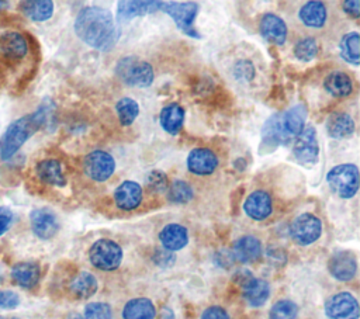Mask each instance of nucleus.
I'll return each mask as SVG.
<instances>
[{
	"mask_svg": "<svg viewBox=\"0 0 360 319\" xmlns=\"http://www.w3.org/2000/svg\"><path fill=\"white\" fill-rule=\"evenodd\" d=\"M326 131L335 139H345L353 135L354 121L347 112H333L326 119Z\"/></svg>",
	"mask_w": 360,
	"mask_h": 319,
	"instance_id": "obj_25",
	"label": "nucleus"
},
{
	"mask_svg": "<svg viewBox=\"0 0 360 319\" xmlns=\"http://www.w3.org/2000/svg\"><path fill=\"white\" fill-rule=\"evenodd\" d=\"M243 209L249 218L255 221H263L271 214V197L263 190H256L250 193L245 200Z\"/></svg>",
	"mask_w": 360,
	"mask_h": 319,
	"instance_id": "obj_17",
	"label": "nucleus"
},
{
	"mask_svg": "<svg viewBox=\"0 0 360 319\" xmlns=\"http://www.w3.org/2000/svg\"><path fill=\"white\" fill-rule=\"evenodd\" d=\"M323 87L330 96H333L336 98H343L352 93L353 83H352V79L349 77V74H346L345 72L336 70V72H330L325 77Z\"/></svg>",
	"mask_w": 360,
	"mask_h": 319,
	"instance_id": "obj_27",
	"label": "nucleus"
},
{
	"mask_svg": "<svg viewBox=\"0 0 360 319\" xmlns=\"http://www.w3.org/2000/svg\"><path fill=\"white\" fill-rule=\"evenodd\" d=\"M83 169L86 176L94 181L108 180L115 170V160L112 156L104 150H93L86 155L83 162Z\"/></svg>",
	"mask_w": 360,
	"mask_h": 319,
	"instance_id": "obj_10",
	"label": "nucleus"
},
{
	"mask_svg": "<svg viewBox=\"0 0 360 319\" xmlns=\"http://www.w3.org/2000/svg\"><path fill=\"white\" fill-rule=\"evenodd\" d=\"M259 30L263 38L271 44L283 45L285 42L287 25L278 15L273 13H267L260 18Z\"/></svg>",
	"mask_w": 360,
	"mask_h": 319,
	"instance_id": "obj_19",
	"label": "nucleus"
},
{
	"mask_svg": "<svg viewBox=\"0 0 360 319\" xmlns=\"http://www.w3.org/2000/svg\"><path fill=\"white\" fill-rule=\"evenodd\" d=\"M34 174L45 185H52V187L66 185L63 167L58 159L48 157V159L39 160L34 167Z\"/></svg>",
	"mask_w": 360,
	"mask_h": 319,
	"instance_id": "obj_13",
	"label": "nucleus"
},
{
	"mask_svg": "<svg viewBox=\"0 0 360 319\" xmlns=\"http://www.w3.org/2000/svg\"><path fill=\"white\" fill-rule=\"evenodd\" d=\"M13 222V212L7 207H0V236L8 229Z\"/></svg>",
	"mask_w": 360,
	"mask_h": 319,
	"instance_id": "obj_43",
	"label": "nucleus"
},
{
	"mask_svg": "<svg viewBox=\"0 0 360 319\" xmlns=\"http://www.w3.org/2000/svg\"><path fill=\"white\" fill-rule=\"evenodd\" d=\"M167 188V198L174 204H184L193 198V188L183 180H174Z\"/></svg>",
	"mask_w": 360,
	"mask_h": 319,
	"instance_id": "obj_35",
	"label": "nucleus"
},
{
	"mask_svg": "<svg viewBox=\"0 0 360 319\" xmlns=\"http://www.w3.org/2000/svg\"><path fill=\"white\" fill-rule=\"evenodd\" d=\"M290 141V138L284 134L281 124H280V114H274L271 115L263 129H262V149L266 148L267 150H271L274 148H277L278 145H284Z\"/></svg>",
	"mask_w": 360,
	"mask_h": 319,
	"instance_id": "obj_22",
	"label": "nucleus"
},
{
	"mask_svg": "<svg viewBox=\"0 0 360 319\" xmlns=\"http://www.w3.org/2000/svg\"><path fill=\"white\" fill-rule=\"evenodd\" d=\"M20 10L32 21H46L53 14V3L51 0H28L21 1Z\"/></svg>",
	"mask_w": 360,
	"mask_h": 319,
	"instance_id": "obj_31",
	"label": "nucleus"
},
{
	"mask_svg": "<svg viewBox=\"0 0 360 319\" xmlns=\"http://www.w3.org/2000/svg\"><path fill=\"white\" fill-rule=\"evenodd\" d=\"M53 105L49 100L44 101L37 111L22 115L18 119L13 121L4 131L1 141H0V156L3 160L11 159L18 149L31 138L39 128H42L49 114L52 112Z\"/></svg>",
	"mask_w": 360,
	"mask_h": 319,
	"instance_id": "obj_3",
	"label": "nucleus"
},
{
	"mask_svg": "<svg viewBox=\"0 0 360 319\" xmlns=\"http://www.w3.org/2000/svg\"><path fill=\"white\" fill-rule=\"evenodd\" d=\"M89 260L94 267L111 271L121 264L122 250L120 245L111 239H98L89 250Z\"/></svg>",
	"mask_w": 360,
	"mask_h": 319,
	"instance_id": "obj_7",
	"label": "nucleus"
},
{
	"mask_svg": "<svg viewBox=\"0 0 360 319\" xmlns=\"http://www.w3.org/2000/svg\"><path fill=\"white\" fill-rule=\"evenodd\" d=\"M294 157L302 164H315L319 157V145L316 131L312 126L304 128L292 143Z\"/></svg>",
	"mask_w": 360,
	"mask_h": 319,
	"instance_id": "obj_9",
	"label": "nucleus"
},
{
	"mask_svg": "<svg viewBox=\"0 0 360 319\" xmlns=\"http://www.w3.org/2000/svg\"><path fill=\"white\" fill-rule=\"evenodd\" d=\"M4 281V274H3V268H1V264H0V284Z\"/></svg>",
	"mask_w": 360,
	"mask_h": 319,
	"instance_id": "obj_47",
	"label": "nucleus"
},
{
	"mask_svg": "<svg viewBox=\"0 0 360 319\" xmlns=\"http://www.w3.org/2000/svg\"><path fill=\"white\" fill-rule=\"evenodd\" d=\"M41 278V267L35 261H20L10 268V280L13 284L31 289L37 287Z\"/></svg>",
	"mask_w": 360,
	"mask_h": 319,
	"instance_id": "obj_15",
	"label": "nucleus"
},
{
	"mask_svg": "<svg viewBox=\"0 0 360 319\" xmlns=\"http://www.w3.org/2000/svg\"><path fill=\"white\" fill-rule=\"evenodd\" d=\"M242 291H243V298L248 301V304L250 306H262L266 304L269 295H270V285L267 281L262 280V278H255L250 277L243 285H242Z\"/></svg>",
	"mask_w": 360,
	"mask_h": 319,
	"instance_id": "obj_24",
	"label": "nucleus"
},
{
	"mask_svg": "<svg viewBox=\"0 0 360 319\" xmlns=\"http://www.w3.org/2000/svg\"><path fill=\"white\" fill-rule=\"evenodd\" d=\"M160 243L169 252H176L183 249L188 242L187 229L180 223H169L166 225L159 235Z\"/></svg>",
	"mask_w": 360,
	"mask_h": 319,
	"instance_id": "obj_23",
	"label": "nucleus"
},
{
	"mask_svg": "<svg viewBox=\"0 0 360 319\" xmlns=\"http://www.w3.org/2000/svg\"><path fill=\"white\" fill-rule=\"evenodd\" d=\"M115 73L128 86L148 87L153 82V69L150 63L138 56H125L118 60Z\"/></svg>",
	"mask_w": 360,
	"mask_h": 319,
	"instance_id": "obj_4",
	"label": "nucleus"
},
{
	"mask_svg": "<svg viewBox=\"0 0 360 319\" xmlns=\"http://www.w3.org/2000/svg\"><path fill=\"white\" fill-rule=\"evenodd\" d=\"M300 20L308 25V27H314V28H321L323 27L328 13H326V7L322 1L314 0V1H307L298 11Z\"/></svg>",
	"mask_w": 360,
	"mask_h": 319,
	"instance_id": "obj_28",
	"label": "nucleus"
},
{
	"mask_svg": "<svg viewBox=\"0 0 360 319\" xmlns=\"http://www.w3.org/2000/svg\"><path fill=\"white\" fill-rule=\"evenodd\" d=\"M83 319H112V311L108 304L90 302L84 308Z\"/></svg>",
	"mask_w": 360,
	"mask_h": 319,
	"instance_id": "obj_38",
	"label": "nucleus"
},
{
	"mask_svg": "<svg viewBox=\"0 0 360 319\" xmlns=\"http://www.w3.org/2000/svg\"><path fill=\"white\" fill-rule=\"evenodd\" d=\"M146 183H148L149 188L153 190V191H156V193H162V191H165V190L169 187V184H167V177H166V174H165L163 171H160V170H152V171L148 174V177H146Z\"/></svg>",
	"mask_w": 360,
	"mask_h": 319,
	"instance_id": "obj_39",
	"label": "nucleus"
},
{
	"mask_svg": "<svg viewBox=\"0 0 360 319\" xmlns=\"http://www.w3.org/2000/svg\"><path fill=\"white\" fill-rule=\"evenodd\" d=\"M307 118V107L304 104H297L283 114H280V124L284 134L291 139L297 136L302 129Z\"/></svg>",
	"mask_w": 360,
	"mask_h": 319,
	"instance_id": "obj_21",
	"label": "nucleus"
},
{
	"mask_svg": "<svg viewBox=\"0 0 360 319\" xmlns=\"http://www.w3.org/2000/svg\"><path fill=\"white\" fill-rule=\"evenodd\" d=\"M343 10L352 15L353 18H359V14H360V3L359 1H353V0H349V1H345L343 3Z\"/></svg>",
	"mask_w": 360,
	"mask_h": 319,
	"instance_id": "obj_44",
	"label": "nucleus"
},
{
	"mask_svg": "<svg viewBox=\"0 0 360 319\" xmlns=\"http://www.w3.org/2000/svg\"><path fill=\"white\" fill-rule=\"evenodd\" d=\"M218 166V157L207 148H195L187 156V167L198 176L211 174Z\"/></svg>",
	"mask_w": 360,
	"mask_h": 319,
	"instance_id": "obj_16",
	"label": "nucleus"
},
{
	"mask_svg": "<svg viewBox=\"0 0 360 319\" xmlns=\"http://www.w3.org/2000/svg\"><path fill=\"white\" fill-rule=\"evenodd\" d=\"M97 287H98V284H97L96 277L87 271L79 273L69 284L70 292L76 298H80V299H86V298H90L91 295H94L97 291Z\"/></svg>",
	"mask_w": 360,
	"mask_h": 319,
	"instance_id": "obj_32",
	"label": "nucleus"
},
{
	"mask_svg": "<svg viewBox=\"0 0 360 319\" xmlns=\"http://www.w3.org/2000/svg\"><path fill=\"white\" fill-rule=\"evenodd\" d=\"M322 233V223L314 214L298 215L290 228V235L292 240L301 246H307L319 239Z\"/></svg>",
	"mask_w": 360,
	"mask_h": 319,
	"instance_id": "obj_8",
	"label": "nucleus"
},
{
	"mask_svg": "<svg viewBox=\"0 0 360 319\" xmlns=\"http://www.w3.org/2000/svg\"><path fill=\"white\" fill-rule=\"evenodd\" d=\"M7 6H8V1H0V11L7 8Z\"/></svg>",
	"mask_w": 360,
	"mask_h": 319,
	"instance_id": "obj_46",
	"label": "nucleus"
},
{
	"mask_svg": "<svg viewBox=\"0 0 360 319\" xmlns=\"http://www.w3.org/2000/svg\"><path fill=\"white\" fill-rule=\"evenodd\" d=\"M318 52V45L316 41L311 37L302 38L300 39L295 46H294V55L297 56V59H300L301 62H309L316 56Z\"/></svg>",
	"mask_w": 360,
	"mask_h": 319,
	"instance_id": "obj_37",
	"label": "nucleus"
},
{
	"mask_svg": "<svg viewBox=\"0 0 360 319\" xmlns=\"http://www.w3.org/2000/svg\"><path fill=\"white\" fill-rule=\"evenodd\" d=\"M163 260H165V266H169L170 263H173V260H174L173 253L166 250V249L165 250H158L156 252V263L163 266Z\"/></svg>",
	"mask_w": 360,
	"mask_h": 319,
	"instance_id": "obj_45",
	"label": "nucleus"
},
{
	"mask_svg": "<svg viewBox=\"0 0 360 319\" xmlns=\"http://www.w3.org/2000/svg\"><path fill=\"white\" fill-rule=\"evenodd\" d=\"M114 201L120 209L132 211L142 201V188L135 181H124L114 191Z\"/></svg>",
	"mask_w": 360,
	"mask_h": 319,
	"instance_id": "obj_18",
	"label": "nucleus"
},
{
	"mask_svg": "<svg viewBox=\"0 0 360 319\" xmlns=\"http://www.w3.org/2000/svg\"><path fill=\"white\" fill-rule=\"evenodd\" d=\"M7 319H20V318H15V316H13V318H7Z\"/></svg>",
	"mask_w": 360,
	"mask_h": 319,
	"instance_id": "obj_48",
	"label": "nucleus"
},
{
	"mask_svg": "<svg viewBox=\"0 0 360 319\" xmlns=\"http://www.w3.org/2000/svg\"><path fill=\"white\" fill-rule=\"evenodd\" d=\"M329 273L339 281H350L357 271L356 256L349 250L336 252L328 263Z\"/></svg>",
	"mask_w": 360,
	"mask_h": 319,
	"instance_id": "obj_14",
	"label": "nucleus"
},
{
	"mask_svg": "<svg viewBox=\"0 0 360 319\" xmlns=\"http://www.w3.org/2000/svg\"><path fill=\"white\" fill-rule=\"evenodd\" d=\"M0 319H7V318H4V316H0Z\"/></svg>",
	"mask_w": 360,
	"mask_h": 319,
	"instance_id": "obj_49",
	"label": "nucleus"
},
{
	"mask_svg": "<svg viewBox=\"0 0 360 319\" xmlns=\"http://www.w3.org/2000/svg\"><path fill=\"white\" fill-rule=\"evenodd\" d=\"M30 225L34 235L42 240L53 237L59 230V221L49 208H35L30 214Z\"/></svg>",
	"mask_w": 360,
	"mask_h": 319,
	"instance_id": "obj_12",
	"label": "nucleus"
},
{
	"mask_svg": "<svg viewBox=\"0 0 360 319\" xmlns=\"http://www.w3.org/2000/svg\"><path fill=\"white\" fill-rule=\"evenodd\" d=\"M155 306L148 298L129 299L122 309L124 319H155Z\"/></svg>",
	"mask_w": 360,
	"mask_h": 319,
	"instance_id": "obj_30",
	"label": "nucleus"
},
{
	"mask_svg": "<svg viewBox=\"0 0 360 319\" xmlns=\"http://www.w3.org/2000/svg\"><path fill=\"white\" fill-rule=\"evenodd\" d=\"M162 11L169 14L179 30L191 38H200L201 35L194 28V20L198 13V4L194 1H169L162 6Z\"/></svg>",
	"mask_w": 360,
	"mask_h": 319,
	"instance_id": "obj_6",
	"label": "nucleus"
},
{
	"mask_svg": "<svg viewBox=\"0 0 360 319\" xmlns=\"http://www.w3.org/2000/svg\"><path fill=\"white\" fill-rule=\"evenodd\" d=\"M298 313V306L295 302L290 299H281L277 301L270 312H269V319H295Z\"/></svg>",
	"mask_w": 360,
	"mask_h": 319,
	"instance_id": "obj_36",
	"label": "nucleus"
},
{
	"mask_svg": "<svg viewBox=\"0 0 360 319\" xmlns=\"http://www.w3.org/2000/svg\"><path fill=\"white\" fill-rule=\"evenodd\" d=\"M233 74H235L236 79L248 82L253 77L255 67H253L250 60H238L235 63V67H233Z\"/></svg>",
	"mask_w": 360,
	"mask_h": 319,
	"instance_id": "obj_40",
	"label": "nucleus"
},
{
	"mask_svg": "<svg viewBox=\"0 0 360 319\" xmlns=\"http://www.w3.org/2000/svg\"><path fill=\"white\" fill-rule=\"evenodd\" d=\"M359 42H360V37L356 31L349 32V34L342 37L339 48H340V55L346 62L353 63V65H359V62H360Z\"/></svg>",
	"mask_w": 360,
	"mask_h": 319,
	"instance_id": "obj_33",
	"label": "nucleus"
},
{
	"mask_svg": "<svg viewBox=\"0 0 360 319\" xmlns=\"http://www.w3.org/2000/svg\"><path fill=\"white\" fill-rule=\"evenodd\" d=\"M76 35L91 48L108 51L118 39L112 13L100 6L83 7L75 20Z\"/></svg>",
	"mask_w": 360,
	"mask_h": 319,
	"instance_id": "obj_2",
	"label": "nucleus"
},
{
	"mask_svg": "<svg viewBox=\"0 0 360 319\" xmlns=\"http://www.w3.org/2000/svg\"><path fill=\"white\" fill-rule=\"evenodd\" d=\"M31 39L17 28H0V87L18 89L30 72Z\"/></svg>",
	"mask_w": 360,
	"mask_h": 319,
	"instance_id": "obj_1",
	"label": "nucleus"
},
{
	"mask_svg": "<svg viewBox=\"0 0 360 319\" xmlns=\"http://www.w3.org/2000/svg\"><path fill=\"white\" fill-rule=\"evenodd\" d=\"M326 181L340 198H352L359 188V169L352 163H342L329 170Z\"/></svg>",
	"mask_w": 360,
	"mask_h": 319,
	"instance_id": "obj_5",
	"label": "nucleus"
},
{
	"mask_svg": "<svg viewBox=\"0 0 360 319\" xmlns=\"http://www.w3.org/2000/svg\"><path fill=\"white\" fill-rule=\"evenodd\" d=\"M115 111L118 114L121 125H131L139 114V105L135 100L129 97H122L115 104Z\"/></svg>",
	"mask_w": 360,
	"mask_h": 319,
	"instance_id": "obj_34",
	"label": "nucleus"
},
{
	"mask_svg": "<svg viewBox=\"0 0 360 319\" xmlns=\"http://www.w3.org/2000/svg\"><path fill=\"white\" fill-rule=\"evenodd\" d=\"M163 1H120L117 8V17L120 21H127L139 15H145L149 13H155L158 10H162Z\"/></svg>",
	"mask_w": 360,
	"mask_h": 319,
	"instance_id": "obj_20",
	"label": "nucleus"
},
{
	"mask_svg": "<svg viewBox=\"0 0 360 319\" xmlns=\"http://www.w3.org/2000/svg\"><path fill=\"white\" fill-rule=\"evenodd\" d=\"M262 254L260 240L252 235L239 237L233 243V256L242 263H252L257 260Z\"/></svg>",
	"mask_w": 360,
	"mask_h": 319,
	"instance_id": "obj_26",
	"label": "nucleus"
},
{
	"mask_svg": "<svg viewBox=\"0 0 360 319\" xmlns=\"http://www.w3.org/2000/svg\"><path fill=\"white\" fill-rule=\"evenodd\" d=\"M20 304V297L11 289H0V308L14 309Z\"/></svg>",
	"mask_w": 360,
	"mask_h": 319,
	"instance_id": "obj_41",
	"label": "nucleus"
},
{
	"mask_svg": "<svg viewBox=\"0 0 360 319\" xmlns=\"http://www.w3.org/2000/svg\"><path fill=\"white\" fill-rule=\"evenodd\" d=\"M325 313L329 319H357L359 302L350 292H338L326 299Z\"/></svg>",
	"mask_w": 360,
	"mask_h": 319,
	"instance_id": "obj_11",
	"label": "nucleus"
},
{
	"mask_svg": "<svg viewBox=\"0 0 360 319\" xmlns=\"http://www.w3.org/2000/svg\"><path fill=\"white\" fill-rule=\"evenodd\" d=\"M201 319H229V315L221 306H210L202 312Z\"/></svg>",
	"mask_w": 360,
	"mask_h": 319,
	"instance_id": "obj_42",
	"label": "nucleus"
},
{
	"mask_svg": "<svg viewBox=\"0 0 360 319\" xmlns=\"http://www.w3.org/2000/svg\"><path fill=\"white\" fill-rule=\"evenodd\" d=\"M183 119H184V110L177 103L165 105L159 115L162 128L170 135H176L180 131V128L183 125Z\"/></svg>",
	"mask_w": 360,
	"mask_h": 319,
	"instance_id": "obj_29",
	"label": "nucleus"
}]
</instances>
